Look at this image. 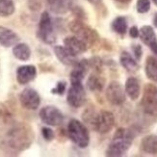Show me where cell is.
I'll return each instance as SVG.
<instances>
[{"instance_id": "cell-1", "label": "cell", "mask_w": 157, "mask_h": 157, "mask_svg": "<svg viewBox=\"0 0 157 157\" xmlns=\"http://www.w3.org/2000/svg\"><path fill=\"white\" fill-rule=\"evenodd\" d=\"M34 141L32 127L25 122H15L4 131L1 147L7 152L18 153L29 148Z\"/></svg>"}, {"instance_id": "cell-2", "label": "cell", "mask_w": 157, "mask_h": 157, "mask_svg": "<svg viewBox=\"0 0 157 157\" xmlns=\"http://www.w3.org/2000/svg\"><path fill=\"white\" fill-rule=\"evenodd\" d=\"M134 137L135 133L132 129L119 128L115 132L114 137L107 147L106 155L110 157H119L124 155L130 148Z\"/></svg>"}, {"instance_id": "cell-3", "label": "cell", "mask_w": 157, "mask_h": 157, "mask_svg": "<svg viewBox=\"0 0 157 157\" xmlns=\"http://www.w3.org/2000/svg\"><path fill=\"white\" fill-rule=\"evenodd\" d=\"M139 107L141 115L144 116L146 120L157 121V86L147 84L144 87Z\"/></svg>"}, {"instance_id": "cell-4", "label": "cell", "mask_w": 157, "mask_h": 157, "mask_svg": "<svg viewBox=\"0 0 157 157\" xmlns=\"http://www.w3.org/2000/svg\"><path fill=\"white\" fill-rule=\"evenodd\" d=\"M67 135L70 139L80 148H85L90 143V134L84 124L78 120L72 119L67 124Z\"/></svg>"}, {"instance_id": "cell-5", "label": "cell", "mask_w": 157, "mask_h": 157, "mask_svg": "<svg viewBox=\"0 0 157 157\" xmlns=\"http://www.w3.org/2000/svg\"><path fill=\"white\" fill-rule=\"evenodd\" d=\"M70 29L74 34V36L85 43L88 47L93 46L99 40L98 33L82 20H73L70 24Z\"/></svg>"}, {"instance_id": "cell-6", "label": "cell", "mask_w": 157, "mask_h": 157, "mask_svg": "<svg viewBox=\"0 0 157 157\" xmlns=\"http://www.w3.org/2000/svg\"><path fill=\"white\" fill-rule=\"evenodd\" d=\"M90 125L94 130L100 134H106L112 130L115 125V117L113 113L107 110L95 112Z\"/></svg>"}, {"instance_id": "cell-7", "label": "cell", "mask_w": 157, "mask_h": 157, "mask_svg": "<svg viewBox=\"0 0 157 157\" xmlns=\"http://www.w3.org/2000/svg\"><path fill=\"white\" fill-rule=\"evenodd\" d=\"M38 37L42 42L47 44H52L56 42V34L55 30H54L53 22L47 12H44L40 16Z\"/></svg>"}, {"instance_id": "cell-8", "label": "cell", "mask_w": 157, "mask_h": 157, "mask_svg": "<svg viewBox=\"0 0 157 157\" xmlns=\"http://www.w3.org/2000/svg\"><path fill=\"white\" fill-rule=\"evenodd\" d=\"M67 100L71 107L80 108L86 102V92L82 82H71L67 95Z\"/></svg>"}, {"instance_id": "cell-9", "label": "cell", "mask_w": 157, "mask_h": 157, "mask_svg": "<svg viewBox=\"0 0 157 157\" xmlns=\"http://www.w3.org/2000/svg\"><path fill=\"white\" fill-rule=\"evenodd\" d=\"M105 95L108 102L114 106H121L125 102L126 94L120 82L113 81L108 85Z\"/></svg>"}, {"instance_id": "cell-10", "label": "cell", "mask_w": 157, "mask_h": 157, "mask_svg": "<svg viewBox=\"0 0 157 157\" xmlns=\"http://www.w3.org/2000/svg\"><path fill=\"white\" fill-rule=\"evenodd\" d=\"M40 119L49 126H58L64 121V115L55 106H44L40 111Z\"/></svg>"}, {"instance_id": "cell-11", "label": "cell", "mask_w": 157, "mask_h": 157, "mask_svg": "<svg viewBox=\"0 0 157 157\" xmlns=\"http://www.w3.org/2000/svg\"><path fill=\"white\" fill-rule=\"evenodd\" d=\"M19 101L21 106L27 110H36L40 104V97L36 90L26 88L19 94Z\"/></svg>"}, {"instance_id": "cell-12", "label": "cell", "mask_w": 157, "mask_h": 157, "mask_svg": "<svg viewBox=\"0 0 157 157\" xmlns=\"http://www.w3.org/2000/svg\"><path fill=\"white\" fill-rule=\"evenodd\" d=\"M54 53L57 57V59L61 63L66 66H74L78 61L77 55L73 54L64 45H57L54 47Z\"/></svg>"}, {"instance_id": "cell-13", "label": "cell", "mask_w": 157, "mask_h": 157, "mask_svg": "<svg viewBox=\"0 0 157 157\" xmlns=\"http://www.w3.org/2000/svg\"><path fill=\"white\" fill-rule=\"evenodd\" d=\"M37 76V70L32 65L21 66L17 70V80L20 85H26Z\"/></svg>"}, {"instance_id": "cell-14", "label": "cell", "mask_w": 157, "mask_h": 157, "mask_svg": "<svg viewBox=\"0 0 157 157\" xmlns=\"http://www.w3.org/2000/svg\"><path fill=\"white\" fill-rule=\"evenodd\" d=\"M47 6L52 13L64 15L73 8V0H46Z\"/></svg>"}, {"instance_id": "cell-15", "label": "cell", "mask_w": 157, "mask_h": 157, "mask_svg": "<svg viewBox=\"0 0 157 157\" xmlns=\"http://www.w3.org/2000/svg\"><path fill=\"white\" fill-rule=\"evenodd\" d=\"M89 69H90V65L88 60H78L77 63L73 66V70L71 72V82H82Z\"/></svg>"}, {"instance_id": "cell-16", "label": "cell", "mask_w": 157, "mask_h": 157, "mask_svg": "<svg viewBox=\"0 0 157 157\" xmlns=\"http://www.w3.org/2000/svg\"><path fill=\"white\" fill-rule=\"evenodd\" d=\"M64 45L73 54H75V55H79L81 53H84L89 48L85 43H83L81 40H79L75 36L66 38L64 40Z\"/></svg>"}, {"instance_id": "cell-17", "label": "cell", "mask_w": 157, "mask_h": 157, "mask_svg": "<svg viewBox=\"0 0 157 157\" xmlns=\"http://www.w3.org/2000/svg\"><path fill=\"white\" fill-rule=\"evenodd\" d=\"M19 38L13 30L0 26V44L4 47H11L18 43Z\"/></svg>"}, {"instance_id": "cell-18", "label": "cell", "mask_w": 157, "mask_h": 157, "mask_svg": "<svg viewBox=\"0 0 157 157\" xmlns=\"http://www.w3.org/2000/svg\"><path fill=\"white\" fill-rule=\"evenodd\" d=\"M139 37L141 40L149 48L157 44V37L153 28L149 25H145L139 30Z\"/></svg>"}, {"instance_id": "cell-19", "label": "cell", "mask_w": 157, "mask_h": 157, "mask_svg": "<svg viewBox=\"0 0 157 157\" xmlns=\"http://www.w3.org/2000/svg\"><path fill=\"white\" fill-rule=\"evenodd\" d=\"M101 71H94L91 74L87 81V87L92 92H101L105 85V79L100 74Z\"/></svg>"}, {"instance_id": "cell-20", "label": "cell", "mask_w": 157, "mask_h": 157, "mask_svg": "<svg viewBox=\"0 0 157 157\" xmlns=\"http://www.w3.org/2000/svg\"><path fill=\"white\" fill-rule=\"evenodd\" d=\"M124 91H125V94L130 98V99L132 100L138 99L141 94V85H140L139 80L135 77L127 78L125 82V86H124Z\"/></svg>"}, {"instance_id": "cell-21", "label": "cell", "mask_w": 157, "mask_h": 157, "mask_svg": "<svg viewBox=\"0 0 157 157\" xmlns=\"http://www.w3.org/2000/svg\"><path fill=\"white\" fill-rule=\"evenodd\" d=\"M121 65L129 72H135L139 70V64L137 60L131 56V54L127 51H122L120 56Z\"/></svg>"}, {"instance_id": "cell-22", "label": "cell", "mask_w": 157, "mask_h": 157, "mask_svg": "<svg viewBox=\"0 0 157 157\" xmlns=\"http://www.w3.org/2000/svg\"><path fill=\"white\" fill-rule=\"evenodd\" d=\"M141 151L147 154H157V137L147 135L141 141Z\"/></svg>"}, {"instance_id": "cell-23", "label": "cell", "mask_w": 157, "mask_h": 157, "mask_svg": "<svg viewBox=\"0 0 157 157\" xmlns=\"http://www.w3.org/2000/svg\"><path fill=\"white\" fill-rule=\"evenodd\" d=\"M13 54L17 59L20 61H27L31 57V49L28 44L17 43L13 47Z\"/></svg>"}, {"instance_id": "cell-24", "label": "cell", "mask_w": 157, "mask_h": 157, "mask_svg": "<svg viewBox=\"0 0 157 157\" xmlns=\"http://www.w3.org/2000/svg\"><path fill=\"white\" fill-rule=\"evenodd\" d=\"M145 71L147 77L152 82L157 83V58L154 56H148L146 61Z\"/></svg>"}, {"instance_id": "cell-25", "label": "cell", "mask_w": 157, "mask_h": 157, "mask_svg": "<svg viewBox=\"0 0 157 157\" xmlns=\"http://www.w3.org/2000/svg\"><path fill=\"white\" fill-rule=\"evenodd\" d=\"M112 29L119 35H124L127 32V21L126 18L124 17H116L112 22Z\"/></svg>"}, {"instance_id": "cell-26", "label": "cell", "mask_w": 157, "mask_h": 157, "mask_svg": "<svg viewBox=\"0 0 157 157\" xmlns=\"http://www.w3.org/2000/svg\"><path fill=\"white\" fill-rule=\"evenodd\" d=\"M15 12V3L13 0H0V16L10 17Z\"/></svg>"}, {"instance_id": "cell-27", "label": "cell", "mask_w": 157, "mask_h": 157, "mask_svg": "<svg viewBox=\"0 0 157 157\" xmlns=\"http://www.w3.org/2000/svg\"><path fill=\"white\" fill-rule=\"evenodd\" d=\"M136 8H137V11L140 13H147L151 9V1L149 0H138Z\"/></svg>"}, {"instance_id": "cell-28", "label": "cell", "mask_w": 157, "mask_h": 157, "mask_svg": "<svg viewBox=\"0 0 157 157\" xmlns=\"http://www.w3.org/2000/svg\"><path fill=\"white\" fill-rule=\"evenodd\" d=\"M66 88H67V83L64 81H60L56 84V87L53 88L51 90L52 94H56L59 95H62L64 94V93L66 92Z\"/></svg>"}, {"instance_id": "cell-29", "label": "cell", "mask_w": 157, "mask_h": 157, "mask_svg": "<svg viewBox=\"0 0 157 157\" xmlns=\"http://www.w3.org/2000/svg\"><path fill=\"white\" fill-rule=\"evenodd\" d=\"M42 135L46 141H52L55 137V134H54L53 130L48 127H43L42 128Z\"/></svg>"}, {"instance_id": "cell-30", "label": "cell", "mask_w": 157, "mask_h": 157, "mask_svg": "<svg viewBox=\"0 0 157 157\" xmlns=\"http://www.w3.org/2000/svg\"><path fill=\"white\" fill-rule=\"evenodd\" d=\"M132 51L134 53V56L135 59L139 61L142 58L143 55V49H142V46L140 44H133L132 45Z\"/></svg>"}, {"instance_id": "cell-31", "label": "cell", "mask_w": 157, "mask_h": 157, "mask_svg": "<svg viewBox=\"0 0 157 157\" xmlns=\"http://www.w3.org/2000/svg\"><path fill=\"white\" fill-rule=\"evenodd\" d=\"M129 35L131 38L136 39L139 37V29L137 26H132L130 29H129Z\"/></svg>"}, {"instance_id": "cell-32", "label": "cell", "mask_w": 157, "mask_h": 157, "mask_svg": "<svg viewBox=\"0 0 157 157\" xmlns=\"http://www.w3.org/2000/svg\"><path fill=\"white\" fill-rule=\"evenodd\" d=\"M88 2H90L91 4L94 5V6H99L102 4V0H87Z\"/></svg>"}, {"instance_id": "cell-33", "label": "cell", "mask_w": 157, "mask_h": 157, "mask_svg": "<svg viewBox=\"0 0 157 157\" xmlns=\"http://www.w3.org/2000/svg\"><path fill=\"white\" fill-rule=\"evenodd\" d=\"M115 1H117L119 3H121V4H128L129 2H131L132 0H115Z\"/></svg>"}, {"instance_id": "cell-34", "label": "cell", "mask_w": 157, "mask_h": 157, "mask_svg": "<svg viewBox=\"0 0 157 157\" xmlns=\"http://www.w3.org/2000/svg\"><path fill=\"white\" fill-rule=\"evenodd\" d=\"M153 24H154V26L157 28V13L154 16V17H153Z\"/></svg>"}, {"instance_id": "cell-35", "label": "cell", "mask_w": 157, "mask_h": 157, "mask_svg": "<svg viewBox=\"0 0 157 157\" xmlns=\"http://www.w3.org/2000/svg\"><path fill=\"white\" fill-rule=\"evenodd\" d=\"M152 2H153V3H154L156 6H157V0H152Z\"/></svg>"}]
</instances>
